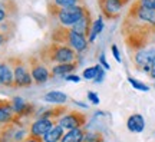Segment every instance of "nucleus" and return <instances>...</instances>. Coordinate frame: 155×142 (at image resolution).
Returning <instances> with one entry per match:
<instances>
[{
    "instance_id": "f257e3e1",
    "label": "nucleus",
    "mask_w": 155,
    "mask_h": 142,
    "mask_svg": "<svg viewBox=\"0 0 155 142\" xmlns=\"http://www.w3.org/2000/svg\"><path fill=\"white\" fill-rule=\"evenodd\" d=\"M121 35L127 48L134 53L145 49L155 42V10L147 9L138 0H134L122 20Z\"/></svg>"
},
{
    "instance_id": "f03ea898",
    "label": "nucleus",
    "mask_w": 155,
    "mask_h": 142,
    "mask_svg": "<svg viewBox=\"0 0 155 142\" xmlns=\"http://www.w3.org/2000/svg\"><path fill=\"white\" fill-rule=\"evenodd\" d=\"M79 53H76L72 48L66 45L53 43L50 42L48 46H45L39 53V59L43 62L45 65H61V63H76L79 62L78 58Z\"/></svg>"
},
{
    "instance_id": "7ed1b4c3",
    "label": "nucleus",
    "mask_w": 155,
    "mask_h": 142,
    "mask_svg": "<svg viewBox=\"0 0 155 142\" xmlns=\"http://www.w3.org/2000/svg\"><path fill=\"white\" fill-rule=\"evenodd\" d=\"M50 39L53 43H61L66 45L69 48H72L76 53H81L88 48V38H85L79 33L73 32L71 28H65V26H55L50 35Z\"/></svg>"
},
{
    "instance_id": "20e7f679",
    "label": "nucleus",
    "mask_w": 155,
    "mask_h": 142,
    "mask_svg": "<svg viewBox=\"0 0 155 142\" xmlns=\"http://www.w3.org/2000/svg\"><path fill=\"white\" fill-rule=\"evenodd\" d=\"M86 10V5L85 6H69V7H59L52 3H48V12L52 17H55L59 26H65V28H72L75 23L81 20L83 13Z\"/></svg>"
},
{
    "instance_id": "39448f33",
    "label": "nucleus",
    "mask_w": 155,
    "mask_h": 142,
    "mask_svg": "<svg viewBox=\"0 0 155 142\" xmlns=\"http://www.w3.org/2000/svg\"><path fill=\"white\" fill-rule=\"evenodd\" d=\"M9 65L13 69V78H15V88H28L33 83V78L29 69V65L22 58H9Z\"/></svg>"
},
{
    "instance_id": "423d86ee",
    "label": "nucleus",
    "mask_w": 155,
    "mask_h": 142,
    "mask_svg": "<svg viewBox=\"0 0 155 142\" xmlns=\"http://www.w3.org/2000/svg\"><path fill=\"white\" fill-rule=\"evenodd\" d=\"M58 125H61L65 131H71V129H76V128H83L88 124V116L79 112V111H72L68 114L62 115L59 119L55 121Z\"/></svg>"
},
{
    "instance_id": "0eeeda50",
    "label": "nucleus",
    "mask_w": 155,
    "mask_h": 142,
    "mask_svg": "<svg viewBox=\"0 0 155 142\" xmlns=\"http://www.w3.org/2000/svg\"><path fill=\"white\" fill-rule=\"evenodd\" d=\"M28 65H29V69H30V73H32V78H33V83H36V85H43L52 76V73L48 69V66L45 65L39 58H36V56H30L29 58Z\"/></svg>"
},
{
    "instance_id": "6e6552de",
    "label": "nucleus",
    "mask_w": 155,
    "mask_h": 142,
    "mask_svg": "<svg viewBox=\"0 0 155 142\" xmlns=\"http://www.w3.org/2000/svg\"><path fill=\"white\" fill-rule=\"evenodd\" d=\"M99 5L102 17H105L108 20H114L121 16L122 9L125 7V3L122 0H96Z\"/></svg>"
},
{
    "instance_id": "1a4fd4ad",
    "label": "nucleus",
    "mask_w": 155,
    "mask_h": 142,
    "mask_svg": "<svg viewBox=\"0 0 155 142\" xmlns=\"http://www.w3.org/2000/svg\"><path fill=\"white\" fill-rule=\"evenodd\" d=\"M155 58V49L154 48H145L142 50H138L134 53V63L135 68L138 71H142L145 73H150L151 69V63Z\"/></svg>"
},
{
    "instance_id": "9d476101",
    "label": "nucleus",
    "mask_w": 155,
    "mask_h": 142,
    "mask_svg": "<svg viewBox=\"0 0 155 142\" xmlns=\"http://www.w3.org/2000/svg\"><path fill=\"white\" fill-rule=\"evenodd\" d=\"M55 124L56 122L52 119L39 118V119H36L33 124L30 125V128H29V135H30V137L42 138V139H43V137L50 131V128L55 125Z\"/></svg>"
},
{
    "instance_id": "9b49d317",
    "label": "nucleus",
    "mask_w": 155,
    "mask_h": 142,
    "mask_svg": "<svg viewBox=\"0 0 155 142\" xmlns=\"http://www.w3.org/2000/svg\"><path fill=\"white\" fill-rule=\"evenodd\" d=\"M92 25H94V20H92V13L89 10L88 7H86V10L83 13V16L81 17V20L78 23H75L72 28L73 32L79 33V35H82L85 38H89V35H91V30H92Z\"/></svg>"
},
{
    "instance_id": "f8f14e48",
    "label": "nucleus",
    "mask_w": 155,
    "mask_h": 142,
    "mask_svg": "<svg viewBox=\"0 0 155 142\" xmlns=\"http://www.w3.org/2000/svg\"><path fill=\"white\" fill-rule=\"evenodd\" d=\"M17 5L15 0H0V23L10 20V17L16 16Z\"/></svg>"
},
{
    "instance_id": "ddd939ff",
    "label": "nucleus",
    "mask_w": 155,
    "mask_h": 142,
    "mask_svg": "<svg viewBox=\"0 0 155 142\" xmlns=\"http://www.w3.org/2000/svg\"><path fill=\"white\" fill-rule=\"evenodd\" d=\"M15 111L12 108V102L7 99H0V125H7L12 124L15 119Z\"/></svg>"
},
{
    "instance_id": "4468645a",
    "label": "nucleus",
    "mask_w": 155,
    "mask_h": 142,
    "mask_svg": "<svg viewBox=\"0 0 155 142\" xmlns=\"http://www.w3.org/2000/svg\"><path fill=\"white\" fill-rule=\"evenodd\" d=\"M0 85L7 88H15V78H13V69L9 65V62H0Z\"/></svg>"
},
{
    "instance_id": "2eb2a0df",
    "label": "nucleus",
    "mask_w": 155,
    "mask_h": 142,
    "mask_svg": "<svg viewBox=\"0 0 155 142\" xmlns=\"http://www.w3.org/2000/svg\"><path fill=\"white\" fill-rule=\"evenodd\" d=\"M127 126L131 132H135V134L142 132L145 128V121H144V118H142V115H139V114L131 115L127 121Z\"/></svg>"
},
{
    "instance_id": "dca6fc26",
    "label": "nucleus",
    "mask_w": 155,
    "mask_h": 142,
    "mask_svg": "<svg viewBox=\"0 0 155 142\" xmlns=\"http://www.w3.org/2000/svg\"><path fill=\"white\" fill-rule=\"evenodd\" d=\"M85 134L86 129L85 128H76V129H71L63 134V137L59 142H83L85 139Z\"/></svg>"
},
{
    "instance_id": "f3484780",
    "label": "nucleus",
    "mask_w": 155,
    "mask_h": 142,
    "mask_svg": "<svg viewBox=\"0 0 155 142\" xmlns=\"http://www.w3.org/2000/svg\"><path fill=\"white\" fill-rule=\"evenodd\" d=\"M78 66H79L78 62L76 63H61V65H53L50 73H52L53 76H55V75L56 76H66V75H71Z\"/></svg>"
},
{
    "instance_id": "a211bd4d",
    "label": "nucleus",
    "mask_w": 155,
    "mask_h": 142,
    "mask_svg": "<svg viewBox=\"0 0 155 142\" xmlns=\"http://www.w3.org/2000/svg\"><path fill=\"white\" fill-rule=\"evenodd\" d=\"M63 134H65V129L61 125L55 124L50 128V131L43 137V142H59L63 137Z\"/></svg>"
},
{
    "instance_id": "6ab92c4d",
    "label": "nucleus",
    "mask_w": 155,
    "mask_h": 142,
    "mask_svg": "<svg viewBox=\"0 0 155 142\" xmlns=\"http://www.w3.org/2000/svg\"><path fill=\"white\" fill-rule=\"evenodd\" d=\"M66 108L65 106H56V108H49V109H43V112H40L39 118H46V119L56 121L59 119L61 115L66 114Z\"/></svg>"
},
{
    "instance_id": "aec40b11",
    "label": "nucleus",
    "mask_w": 155,
    "mask_h": 142,
    "mask_svg": "<svg viewBox=\"0 0 155 142\" xmlns=\"http://www.w3.org/2000/svg\"><path fill=\"white\" fill-rule=\"evenodd\" d=\"M43 99L46 102H50V104H65L68 99V95L63 92H59V91H52V92H48L43 96Z\"/></svg>"
},
{
    "instance_id": "412c9836",
    "label": "nucleus",
    "mask_w": 155,
    "mask_h": 142,
    "mask_svg": "<svg viewBox=\"0 0 155 142\" xmlns=\"http://www.w3.org/2000/svg\"><path fill=\"white\" fill-rule=\"evenodd\" d=\"M10 102H12V108H13V111H15L16 116L20 119V116H22V114L25 112V109H26L28 104H26V102H25V99L20 98V96H15Z\"/></svg>"
},
{
    "instance_id": "4be33fe9",
    "label": "nucleus",
    "mask_w": 155,
    "mask_h": 142,
    "mask_svg": "<svg viewBox=\"0 0 155 142\" xmlns=\"http://www.w3.org/2000/svg\"><path fill=\"white\" fill-rule=\"evenodd\" d=\"M102 29H104V17L99 16L94 22V25H92V30H91V35H89V38H88L89 43H92L95 39H96V36L102 32Z\"/></svg>"
},
{
    "instance_id": "5701e85b",
    "label": "nucleus",
    "mask_w": 155,
    "mask_h": 142,
    "mask_svg": "<svg viewBox=\"0 0 155 142\" xmlns=\"http://www.w3.org/2000/svg\"><path fill=\"white\" fill-rule=\"evenodd\" d=\"M85 2L86 0H48V3H52L55 6H59V7H69V6H85Z\"/></svg>"
},
{
    "instance_id": "b1692460",
    "label": "nucleus",
    "mask_w": 155,
    "mask_h": 142,
    "mask_svg": "<svg viewBox=\"0 0 155 142\" xmlns=\"http://www.w3.org/2000/svg\"><path fill=\"white\" fill-rule=\"evenodd\" d=\"M101 69H102L101 65H95V66H91V68H86V69L83 71L82 76L85 78V79H92V81H94L95 78L98 76V73H99Z\"/></svg>"
},
{
    "instance_id": "393cba45",
    "label": "nucleus",
    "mask_w": 155,
    "mask_h": 142,
    "mask_svg": "<svg viewBox=\"0 0 155 142\" xmlns=\"http://www.w3.org/2000/svg\"><path fill=\"white\" fill-rule=\"evenodd\" d=\"M83 142H104V135L101 132H89L86 131Z\"/></svg>"
},
{
    "instance_id": "a878e982",
    "label": "nucleus",
    "mask_w": 155,
    "mask_h": 142,
    "mask_svg": "<svg viewBox=\"0 0 155 142\" xmlns=\"http://www.w3.org/2000/svg\"><path fill=\"white\" fill-rule=\"evenodd\" d=\"M128 82L131 83L135 89H138V91H142V92H148L150 91V88L147 86L145 83L139 82V81H137V79H134V78H128Z\"/></svg>"
},
{
    "instance_id": "bb28decb",
    "label": "nucleus",
    "mask_w": 155,
    "mask_h": 142,
    "mask_svg": "<svg viewBox=\"0 0 155 142\" xmlns=\"http://www.w3.org/2000/svg\"><path fill=\"white\" fill-rule=\"evenodd\" d=\"M141 5L147 7V9H151V10H155V0H138Z\"/></svg>"
},
{
    "instance_id": "cd10ccee",
    "label": "nucleus",
    "mask_w": 155,
    "mask_h": 142,
    "mask_svg": "<svg viewBox=\"0 0 155 142\" xmlns=\"http://www.w3.org/2000/svg\"><path fill=\"white\" fill-rule=\"evenodd\" d=\"M10 38H12V33H6V32H2V30H0V46L7 43V42L10 40Z\"/></svg>"
},
{
    "instance_id": "c85d7f7f",
    "label": "nucleus",
    "mask_w": 155,
    "mask_h": 142,
    "mask_svg": "<svg viewBox=\"0 0 155 142\" xmlns=\"http://www.w3.org/2000/svg\"><path fill=\"white\" fill-rule=\"evenodd\" d=\"M88 99L94 105H98V104H99V96H98V95H96L95 92H88Z\"/></svg>"
},
{
    "instance_id": "c756f323",
    "label": "nucleus",
    "mask_w": 155,
    "mask_h": 142,
    "mask_svg": "<svg viewBox=\"0 0 155 142\" xmlns=\"http://www.w3.org/2000/svg\"><path fill=\"white\" fill-rule=\"evenodd\" d=\"M65 79H66V81H69V82H75V83H79V82H81V76L73 75V73H71V75H66V76H65Z\"/></svg>"
},
{
    "instance_id": "7c9ffc66",
    "label": "nucleus",
    "mask_w": 155,
    "mask_h": 142,
    "mask_svg": "<svg viewBox=\"0 0 155 142\" xmlns=\"http://www.w3.org/2000/svg\"><path fill=\"white\" fill-rule=\"evenodd\" d=\"M112 53H114V58L116 59V62H121V55H119V50H118V46L116 45H112L111 46Z\"/></svg>"
},
{
    "instance_id": "2f4dec72",
    "label": "nucleus",
    "mask_w": 155,
    "mask_h": 142,
    "mask_svg": "<svg viewBox=\"0 0 155 142\" xmlns=\"http://www.w3.org/2000/svg\"><path fill=\"white\" fill-rule=\"evenodd\" d=\"M99 62H101V66L104 68V69H109V65H108V62H106V58H105V53H101L99 56Z\"/></svg>"
},
{
    "instance_id": "473e14b6",
    "label": "nucleus",
    "mask_w": 155,
    "mask_h": 142,
    "mask_svg": "<svg viewBox=\"0 0 155 142\" xmlns=\"http://www.w3.org/2000/svg\"><path fill=\"white\" fill-rule=\"evenodd\" d=\"M104 78H105V71L104 69H101L99 71V73H98V76L94 79V82H96V83H101L102 81H104Z\"/></svg>"
},
{
    "instance_id": "72a5a7b5",
    "label": "nucleus",
    "mask_w": 155,
    "mask_h": 142,
    "mask_svg": "<svg viewBox=\"0 0 155 142\" xmlns=\"http://www.w3.org/2000/svg\"><path fill=\"white\" fill-rule=\"evenodd\" d=\"M22 142H43V139H42V138H35V137L28 135V138H26V139H23Z\"/></svg>"
},
{
    "instance_id": "f704fd0d",
    "label": "nucleus",
    "mask_w": 155,
    "mask_h": 142,
    "mask_svg": "<svg viewBox=\"0 0 155 142\" xmlns=\"http://www.w3.org/2000/svg\"><path fill=\"white\" fill-rule=\"evenodd\" d=\"M150 78L151 79H155V58H154V60H152V63H151V69H150Z\"/></svg>"
},
{
    "instance_id": "c9c22d12",
    "label": "nucleus",
    "mask_w": 155,
    "mask_h": 142,
    "mask_svg": "<svg viewBox=\"0 0 155 142\" xmlns=\"http://www.w3.org/2000/svg\"><path fill=\"white\" fill-rule=\"evenodd\" d=\"M73 104H76L78 106H82V108H88V105L83 104V102H78V101H73Z\"/></svg>"
},
{
    "instance_id": "e433bc0d",
    "label": "nucleus",
    "mask_w": 155,
    "mask_h": 142,
    "mask_svg": "<svg viewBox=\"0 0 155 142\" xmlns=\"http://www.w3.org/2000/svg\"><path fill=\"white\" fill-rule=\"evenodd\" d=\"M122 2H124L125 5H128V2H129V0H122Z\"/></svg>"
},
{
    "instance_id": "4c0bfd02",
    "label": "nucleus",
    "mask_w": 155,
    "mask_h": 142,
    "mask_svg": "<svg viewBox=\"0 0 155 142\" xmlns=\"http://www.w3.org/2000/svg\"><path fill=\"white\" fill-rule=\"evenodd\" d=\"M154 88H155V85H154Z\"/></svg>"
}]
</instances>
